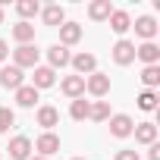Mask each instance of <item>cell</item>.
Segmentation results:
<instances>
[{"instance_id": "33", "label": "cell", "mask_w": 160, "mask_h": 160, "mask_svg": "<svg viewBox=\"0 0 160 160\" xmlns=\"http://www.w3.org/2000/svg\"><path fill=\"white\" fill-rule=\"evenodd\" d=\"M72 160H85V157H72Z\"/></svg>"}, {"instance_id": "7", "label": "cell", "mask_w": 160, "mask_h": 160, "mask_svg": "<svg viewBox=\"0 0 160 160\" xmlns=\"http://www.w3.org/2000/svg\"><path fill=\"white\" fill-rule=\"evenodd\" d=\"M113 63L116 66H129V63H135V44L132 41H116L113 44Z\"/></svg>"}, {"instance_id": "6", "label": "cell", "mask_w": 160, "mask_h": 160, "mask_svg": "<svg viewBox=\"0 0 160 160\" xmlns=\"http://www.w3.org/2000/svg\"><path fill=\"white\" fill-rule=\"evenodd\" d=\"M22 85H25V75H22L19 66H3V69H0V88L16 91V88H22Z\"/></svg>"}, {"instance_id": "22", "label": "cell", "mask_w": 160, "mask_h": 160, "mask_svg": "<svg viewBox=\"0 0 160 160\" xmlns=\"http://www.w3.org/2000/svg\"><path fill=\"white\" fill-rule=\"evenodd\" d=\"M16 13L22 16V22H28L32 16L41 13V3H38V0H19V3H16Z\"/></svg>"}, {"instance_id": "20", "label": "cell", "mask_w": 160, "mask_h": 160, "mask_svg": "<svg viewBox=\"0 0 160 160\" xmlns=\"http://www.w3.org/2000/svg\"><path fill=\"white\" fill-rule=\"evenodd\" d=\"M13 41L32 44V41H35V25H32V22H16V25H13Z\"/></svg>"}, {"instance_id": "17", "label": "cell", "mask_w": 160, "mask_h": 160, "mask_svg": "<svg viewBox=\"0 0 160 160\" xmlns=\"http://www.w3.org/2000/svg\"><path fill=\"white\" fill-rule=\"evenodd\" d=\"M41 19H44V25H57V28H60V25L66 22V10H63L60 3H50V7L41 10Z\"/></svg>"}, {"instance_id": "5", "label": "cell", "mask_w": 160, "mask_h": 160, "mask_svg": "<svg viewBox=\"0 0 160 160\" xmlns=\"http://www.w3.org/2000/svg\"><path fill=\"white\" fill-rule=\"evenodd\" d=\"M69 66L75 69V75L88 78L91 72H98V57H94V53H75V57L69 60Z\"/></svg>"}, {"instance_id": "25", "label": "cell", "mask_w": 160, "mask_h": 160, "mask_svg": "<svg viewBox=\"0 0 160 160\" xmlns=\"http://www.w3.org/2000/svg\"><path fill=\"white\" fill-rule=\"evenodd\" d=\"M141 82H144L148 91H154V88L160 85V66H144V69H141Z\"/></svg>"}, {"instance_id": "9", "label": "cell", "mask_w": 160, "mask_h": 160, "mask_svg": "<svg viewBox=\"0 0 160 160\" xmlns=\"http://www.w3.org/2000/svg\"><path fill=\"white\" fill-rule=\"evenodd\" d=\"M69 60H72L69 47H63V44L47 47V63H50V69H53V72H57V69H63V66H69Z\"/></svg>"}, {"instance_id": "34", "label": "cell", "mask_w": 160, "mask_h": 160, "mask_svg": "<svg viewBox=\"0 0 160 160\" xmlns=\"http://www.w3.org/2000/svg\"><path fill=\"white\" fill-rule=\"evenodd\" d=\"M0 157H3V154H0Z\"/></svg>"}, {"instance_id": "24", "label": "cell", "mask_w": 160, "mask_h": 160, "mask_svg": "<svg viewBox=\"0 0 160 160\" xmlns=\"http://www.w3.org/2000/svg\"><path fill=\"white\" fill-rule=\"evenodd\" d=\"M88 107H91V104H88L85 98H75V101L69 104V116H72L75 122H82V119H88Z\"/></svg>"}, {"instance_id": "15", "label": "cell", "mask_w": 160, "mask_h": 160, "mask_svg": "<svg viewBox=\"0 0 160 160\" xmlns=\"http://www.w3.org/2000/svg\"><path fill=\"white\" fill-rule=\"evenodd\" d=\"M135 57H138L144 66H157V63H160V47H157L154 41H144L141 47H135Z\"/></svg>"}, {"instance_id": "26", "label": "cell", "mask_w": 160, "mask_h": 160, "mask_svg": "<svg viewBox=\"0 0 160 160\" xmlns=\"http://www.w3.org/2000/svg\"><path fill=\"white\" fill-rule=\"evenodd\" d=\"M138 107H141L144 113H151V110H157V91H148V88H144V91L138 94Z\"/></svg>"}, {"instance_id": "31", "label": "cell", "mask_w": 160, "mask_h": 160, "mask_svg": "<svg viewBox=\"0 0 160 160\" xmlns=\"http://www.w3.org/2000/svg\"><path fill=\"white\" fill-rule=\"evenodd\" d=\"M28 160H47V157H28Z\"/></svg>"}, {"instance_id": "16", "label": "cell", "mask_w": 160, "mask_h": 160, "mask_svg": "<svg viewBox=\"0 0 160 160\" xmlns=\"http://www.w3.org/2000/svg\"><path fill=\"white\" fill-rule=\"evenodd\" d=\"M132 135H135L138 144H148V148H151V144L157 141V126H154V122H135Z\"/></svg>"}, {"instance_id": "27", "label": "cell", "mask_w": 160, "mask_h": 160, "mask_svg": "<svg viewBox=\"0 0 160 160\" xmlns=\"http://www.w3.org/2000/svg\"><path fill=\"white\" fill-rule=\"evenodd\" d=\"M16 126V113L10 107H0V132H10Z\"/></svg>"}, {"instance_id": "19", "label": "cell", "mask_w": 160, "mask_h": 160, "mask_svg": "<svg viewBox=\"0 0 160 160\" xmlns=\"http://www.w3.org/2000/svg\"><path fill=\"white\" fill-rule=\"evenodd\" d=\"M110 13H113V3H110V0H94V3L88 7V16H91L94 22H107Z\"/></svg>"}, {"instance_id": "30", "label": "cell", "mask_w": 160, "mask_h": 160, "mask_svg": "<svg viewBox=\"0 0 160 160\" xmlns=\"http://www.w3.org/2000/svg\"><path fill=\"white\" fill-rule=\"evenodd\" d=\"M7 53H10V44H7L3 38H0V63H3V60H7Z\"/></svg>"}, {"instance_id": "32", "label": "cell", "mask_w": 160, "mask_h": 160, "mask_svg": "<svg viewBox=\"0 0 160 160\" xmlns=\"http://www.w3.org/2000/svg\"><path fill=\"white\" fill-rule=\"evenodd\" d=\"M0 22H3V7H0Z\"/></svg>"}, {"instance_id": "8", "label": "cell", "mask_w": 160, "mask_h": 160, "mask_svg": "<svg viewBox=\"0 0 160 160\" xmlns=\"http://www.w3.org/2000/svg\"><path fill=\"white\" fill-rule=\"evenodd\" d=\"M7 151H10V160H28L32 157V138L28 135H16Z\"/></svg>"}, {"instance_id": "13", "label": "cell", "mask_w": 160, "mask_h": 160, "mask_svg": "<svg viewBox=\"0 0 160 160\" xmlns=\"http://www.w3.org/2000/svg\"><path fill=\"white\" fill-rule=\"evenodd\" d=\"M57 85V72L50 66H35V78H32V88H53Z\"/></svg>"}, {"instance_id": "11", "label": "cell", "mask_w": 160, "mask_h": 160, "mask_svg": "<svg viewBox=\"0 0 160 160\" xmlns=\"http://www.w3.org/2000/svg\"><path fill=\"white\" fill-rule=\"evenodd\" d=\"M157 32H160V25H157V19H154V16H141V19H135V35H138V38L154 41V38H157Z\"/></svg>"}, {"instance_id": "29", "label": "cell", "mask_w": 160, "mask_h": 160, "mask_svg": "<svg viewBox=\"0 0 160 160\" xmlns=\"http://www.w3.org/2000/svg\"><path fill=\"white\" fill-rule=\"evenodd\" d=\"M148 157H151V160H160V144H157V141L151 144V151H148Z\"/></svg>"}, {"instance_id": "1", "label": "cell", "mask_w": 160, "mask_h": 160, "mask_svg": "<svg viewBox=\"0 0 160 160\" xmlns=\"http://www.w3.org/2000/svg\"><path fill=\"white\" fill-rule=\"evenodd\" d=\"M13 66L19 69H35L38 66V47L35 44H19L13 50Z\"/></svg>"}, {"instance_id": "21", "label": "cell", "mask_w": 160, "mask_h": 160, "mask_svg": "<svg viewBox=\"0 0 160 160\" xmlns=\"http://www.w3.org/2000/svg\"><path fill=\"white\" fill-rule=\"evenodd\" d=\"M16 104L19 107H35L38 104V88H32V85H22V88H16Z\"/></svg>"}, {"instance_id": "3", "label": "cell", "mask_w": 160, "mask_h": 160, "mask_svg": "<svg viewBox=\"0 0 160 160\" xmlns=\"http://www.w3.org/2000/svg\"><path fill=\"white\" fill-rule=\"evenodd\" d=\"M32 151H38V157H47V160H50V154L60 151V135H53V132H41L38 141L32 144Z\"/></svg>"}, {"instance_id": "2", "label": "cell", "mask_w": 160, "mask_h": 160, "mask_svg": "<svg viewBox=\"0 0 160 160\" xmlns=\"http://www.w3.org/2000/svg\"><path fill=\"white\" fill-rule=\"evenodd\" d=\"M132 129H135V119L129 113H113L110 116V135L113 138H129Z\"/></svg>"}, {"instance_id": "23", "label": "cell", "mask_w": 160, "mask_h": 160, "mask_svg": "<svg viewBox=\"0 0 160 160\" xmlns=\"http://www.w3.org/2000/svg\"><path fill=\"white\" fill-rule=\"evenodd\" d=\"M88 119H94V122L110 119V104H107V101H94V104L88 107Z\"/></svg>"}, {"instance_id": "18", "label": "cell", "mask_w": 160, "mask_h": 160, "mask_svg": "<svg viewBox=\"0 0 160 160\" xmlns=\"http://www.w3.org/2000/svg\"><path fill=\"white\" fill-rule=\"evenodd\" d=\"M107 22H110V28H113V32H116V35H126V32H129V28H132V16H129V13H126V10H113V13H110V19H107Z\"/></svg>"}, {"instance_id": "14", "label": "cell", "mask_w": 160, "mask_h": 160, "mask_svg": "<svg viewBox=\"0 0 160 160\" xmlns=\"http://www.w3.org/2000/svg\"><path fill=\"white\" fill-rule=\"evenodd\" d=\"M78 41H82V25H78V22H63L60 25V44L63 47H72Z\"/></svg>"}, {"instance_id": "12", "label": "cell", "mask_w": 160, "mask_h": 160, "mask_svg": "<svg viewBox=\"0 0 160 160\" xmlns=\"http://www.w3.org/2000/svg\"><path fill=\"white\" fill-rule=\"evenodd\" d=\"M38 126L44 129V132H50L53 126H60V110L57 107H50V104H44V107H38Z\"/></svg>"}, {"instance_id": "28", "label": "cell", "mask_w": 160, "mask_h": 160, "mask_svg": "<svg viewBox=\"0 0 160 160\" xmlns=\"http://www.w3.org/2000/svg\"><path fill=\"white\" fill-rule=\"evenodd\" d=\"M113 160H141V157H138V151L122 148V151H116V157H113Z\"/></svg>"}, {"instance_id": "10", "label": "cell", "mask_w": 160, "mask_h": 160, "mask_svg": "<svg viewBox=\"0 0 160 160\" xmlns=\"http://www.w3.org/2000/svg\"><path fill=\"white\" fill-rule=\"evenodd\" d=\"M60 88H63V94L66 98H85V78L82 75H66L63 82H60Z\"/></svg>"}, {"instance_id": "4", "label": "cell", "mask_w": 160, "mask_h": 160, "mask_svg": "<svg viewBox=\"0 0 160 160\" xmlns=\"http://www.w3.org/2000/svg\"><path fill=\"white\" fill-rule=\"evenodd\" d=\"M85 91H88L91 98H104V94L110 91V75H107V72H91V75L85 78Z\"/></svg>"}]
</instances>
